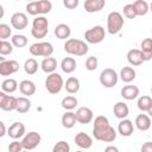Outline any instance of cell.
Segmentation results:
<instances>
[{"label": "cell", "instance_id": "1", "mask_svg": "<svg viewBox=\"0 0 152 152\" xmlns=\"http://www.w3.org/2000/svg\"><path fill=\"white\" fill-rule=\"evenodd\" d=\"M93 135L96 140H100L103 142H112L116 138V132L109 125V121L106 116L99 115L94 120Z\"/></svg>", "mask_w": 152, "mask_h": 152}, {"label": "cell", "instance_id": "2", "mask_svg": "<svg viewBox=\"0 0 152 152\" xmlns=\"http://www.w3.org/2000/svg\"><path fill=\"white\" fill-rule=\"evenodd\" d=\"M64 50L66 53L72 56H84L88 52V45L81 39H68L64 43Z\"/></svg>", "mask_w": 152, "mask_h": 152}, {"label": "cell", "instance_id": "3", "mask_svg": "<svg viewBox=\"0 0 152 152\" xmlns=\"http://www.w3.org/2000/svg\"><path fill=\"white\" fill-rule=\"evenodd\" d=\"M49 31V21L45 17H36L32 21V28H31V34L33 38L40 39L44 38L48 34Z\"/></svg>", "mask_w": 152, "mask_h": 152}, {"label": "cell", "instance_id": "4", "mask_svg": "<svg viewBox=\"0 0 152 152\" xmlns=\"http://www.w3.org/2000/svg\"><path fill=\"white\" fill-rule=\"evenodd\" d=\"M63 87H64L63 77L57 72L50 74L45 80V88L50 94H53V95L58 94Z\"/></svg>", "mask_w": 152, "mask_h": 152}, {"label": "cell", "instance_id": "5", "mask_svg": "<svg viewBox=\"0 0 152 152\" xmlns=\"http://www.w3.org/2000/svg\"><path fill=\"white\" fill-rule=\"evenodd\" d=\"M124 26V17L119 12H110L107 17V31L109 34H116Z\"/></svg>", "mask_w": 152, "mask_h": 152}, {"label": "cell", "instance_id": "6", "mask_svg": "<svg viewBox=\"0 0 152 152\" xmlns=\"http://www.w3.org/2000/svg\"><path fill=\"white\" fill-rule=\"evenodd\" d=\"M53 52V46L49 42H40V43H34L30 46V53L36 57H51Z\"/></svg>", "mask_w": 152, "mask_h": 152}, {"label": "cell", "instance_id": "7", "mask_svg": "<svg viewBox=\"0 0 152 152\" xmlns=\"http://www.w3.org/2000/svg\"><path fill=\"white\" fill-rule=\"evenodd\" d=\"M104 28L100 25H96L84 32V38L90 44H99L104 39Z\"/></svg>", "mask_w": 152, "mask_h": 152}, {"label": "cell", "instance_id": "8", "mask_svg": "<svg viewBox=\"0 0 152 152\" xmlns=\"http://www.w3.org/2000/svg\"><path fill=\"white\" fill-rule=\"evenodd\" d=\"M118 74L112 68H106L100 74V82L104 88H112L118 83Z\"/></svg>", "mask_w": 152, "mask_h": 152}, {"label": "cell", "instance_id": "9", "mask_svg": "<svg viewBox=\"0 0 152 152\" xmlns=\"http://www.w3.org/2000/svg\"><path fill=\"white\" fill-rule=\"evenodd\" d=\"M40 140H42L40 134L34 132V131H32V132H28V133H26L24 135V138L21 140V144H23L24 150L31 151V150L36 148L40 144Z\"/></svg>", "mask_w": 152, "mask_h": 152}, {"label": "cell", "instance_id": "10", "mask_svg": "<svg viewBox=\"0 0 152 152\" xmlns=\"http://www.w3.org/2000/svg\"><path fill=\"white\" fill-rule=\"evenodd\" d=\"M18 104V97L7 95L4 91H0V108L5 112H11L15 110Z\"/></svg>", "mask_w": 152, "mask_h": 152}, {"label": "cell", "instance_id": "11", "mask_svg": "<svg viewBox=\"0 0 152 152\" xmlns=\"http://www.w3.org/2000/svg\"><path fill=\"white\" fill-rule=\"evenodd\" d=\"M19 70V63L14 59L0 62V75L1 76H10L15 74Z\"/></svg>", "mask_w": 152, "mask_h": 152}, {"label": "cell", "instance_id": "12", "mask_svg": "<svg viewBox=\"0 0 152 152\" xmlns=\"http://www.w3.org/2000/svg\"><path fill=\"white\" fill-rule=\"evenodd\" d=\"M28 24L27 17L25 13L23 12H15L12 17H11V25L15 28V30H24L26 28Z\"/></svg>", "mask_w": 152, "mask_h": 152}, {"label": "cell", "instance_id": "13", "mask_svg": "<svg viewBox=\"0 0 152 152\" xmlns=\"http://www.w3.org/2000/svg\"><path fill=\"white\" fill-rule=\"evenodd\" d=\"M76 119H77V122L80 124H83V125H87L89 122H91L93 118H94V114H93V110L88 107H80L77 110H76Z\"/></svg>", "mask_w": 152, "mask_h": 152}, {"label": "cell", "instance_id": "14", "mask_svg": "<svg viewBox=\"0 0 152 152\" xmlns=\"http://www.w3.org/2000/svg\"><path fill=\"white\" fill-rule=\"evenodd\" d=\"M7 134H8L10 138H12L14 140L24 137L25 135V126H24V124H21V122L12 124L7 129Z\"/></svg>", "mask_w": 152, "mask_h": 152}, {"label": "cell", "instance_id": "15", "mask_svg": "<svg viewBox=\"0 0 152 152\" xmlns=\"http://www.w3.org/2000/svg\"><path fill=\"white\" fill-rule=\"evenodd\" d=\"M75 144L78 146V147H81V148H90L91 147V145H93V139H91V137L90 135H88L87 133H84V132H80V133H77L76 135H75Z\"/></svg>", "mask_w": 152, "mask_h": 152}, {"label": "cell", "instance_id": "16", "mask_svg": "<svg viewBox=\"0 0 152 152\" xmlns=\"http://www.w3.org/2000/svg\"><path fill=\"white\" fill-rule=\"evenodd\" d=\"M127 61L131 65L133 66H138L140 64H142L144 58H142V52L141 50L138 49H132L127 52Z\"/></svg>", "mask_w": 152, "mask_h": 152}, {"label": "cell", "instance_id": "17", "mask_svg": "<svg viewBox=\"0 0 152 152\" xmlns=\"http://www.w3.org/2000/svg\"><path fill=\"white\" fill-rule=\"evenodd\" d=\"M118 131L119 133L122 135V137H129L133 134L134 132V126H133V122L128 119H124L119 122L118 125Z\"/></svg>", "mask_w": 152, "mask_h": 152}, {"label": "cell", "instance_id": "18", "mask_svg": "<svg viewBox=\"0 0 152 152\" xmlns=\"http://www.w3.org/2000/svg\"><path fill=\"white\" fill-rule=\"evenodd\" d=\"M104 0H86L84 1V10L88 13H95L101 11L104 7Z\"/></svg>", "mask_w": 152, "mask_h": 152}, {"label": "cell", "instance_id": "19", "mask_svg": "<svg viewBox=\"0 0 152 152\" xmlns=\"http://www.w3.org/2000/svg\"><path fill=\"white\" fill-rule=\"evenodd\" d=\"M139 95V88L137 86H132V84H128V86H125L122 89H121V96L125 99V100H134L137 99Z\"/></svg>", "mask_w": 152, "mask_h": 152}, {"label": "cell", "instance_id": "20", "mask_svg": "<svg viewBox=\"0 0 152 152\" xmlns=\"http://www.w3.org/2000/svg\"><path fill=\"white\" fill-rule=\"evenodd\" d=\"M113 112H114V115L120 119V120H124L128 116V113H129V109H128V106L125 103V102H116L114 104V108H113Z\"/></svg>", "mask_w": 152, "mask_h": 152}, {"label": "cell", "instance_id": "21", "mask_svg": "<svg viewBox=\"0 0 152 152\" xmlns=\"http://www.w3.org/2000/svg\"><path fill=\"white\" fill-rule=\"evenodd\" d=\"M19 90L25 96H31L36 93V84L30 80H24L19 83Z\"/></svg>", "mask_w": 152, "mask_h": 152}, {"label": "cell", "instance_id": "22", "mask_svg": "<svg viewBox=\"0 0 152 152\" xmlns=\"http://www.w3.org/2000/svg\"><path fill=\"white\" fill-rule=\"evenodd\" d=\"M40 68L46 74H53L55 70L57 69V61L53 58V57H48V58H44L40 63Z\"/></svg>", "mask_w": 152, "mask_h": 152}, {"label": "cell", "instance_id": "23", "mask_svg": "<svg viewBox=\"0 0 152 152\" xmlns=\"http://www.w3.org/2000/svg\"><path fill=\"white\" fill-rule=\"evenodd\" d=\"M135 127L139 131H147L151 127V119L146 114H139L135 118Z\"/></svg>", "mask_w": 152, "mask_h": 152}, {"label": "cell", "instance_id": "24", "mask_svg": "<svg viewBox=\"0 0 152 152\" xmlns=\"http://www.w3.org/2000/svg\"><path fill=\"white\" fill-rule=\"evenodd\" d=\"M141 52H142V58L144 62L152 59V38H145L141 44Z\"/></svg>", "mask_w": 152, "mask_h": 152}, {"label": "cell", "instance_id": "25", "mask_svg": "<svg viewBox=\"0 0 152 152\" xmlns=\"http://www.w3.org/2000/svg\"><path fill=\"white\" fill-rule=\"evenodd\" d=\"M77 122V119H76V114L71 110H68L63 114L62 116V125L64 128H72L75 126V124Z\"/></svg>", "mask_w": 152, "mask_h": 152}, {"label": "cell", "instance_id": "26", "mask_svg": "<svg viewBox=\"0 0 152 152\" xmlns=\"http://www.w3.org/2000/svg\"><path fill=\"white\" fill-rule=\"evenodd\" d=\"M64 88L69 94H76L80 90V81H78V78L74 77V76L69 77L64 83Z\"/></svg>", "mask_w": 152, "mask_h": 152}, {"label": "cell", "instance_id": "27", "mask_svg": "<svg viewBox=\"0 0 152 152\" xmlns=\"http://www.w3.org/2000/svg\"><path fill=\"white\" fill-rule=\"evenodd\" d=\"M61 69L65 74H71L76 70V61L72 57H65L61 62Z\"/></svg>", "mask_w": 152, "mask_h": 152}, {"label": "cell", "instance_id": "28", "mask_svg": "<svg viewBox=\"0 0 152 152\" xmlns=\"http://www.w3.org/2000/svg\"><path fill=\"white\" fill-rule=\"evenodd\" d=\"M70 33H71V30L66 24H58L55 27V36L58 39H66L70 37Z\"/></svg>", "mask_w": 152, "mask_h": 152}, {"label": "cell", "instance_id": "29", "mask_svg": "<svg viewBox=\"0 0 152 152\" xmlns=\"http://www.w3.org/2000/svg\"><path fill=\"white\" fill-rule=\"evenodd\" d=\"M135 70L132 66H124L120 71V77L122 80V82L125 83H129L135 78Z\"/></svg>", "mask_w": 152, "mask_h": 152}, {"label": "cell", "instance_id": "30", "mask_svg": "<svg viewBox=\"0 0 152 152\" xmlns=\"http://www.w3.org/2000/svg\"><path fill=\"white\" fill-rule=\"evenodd\" d=\"M1 89L4 93H14L18 89V82L14 78H6L1 83Z\"/></svg>", "mask_w": 152, "mask_h": 152}, {"label": "cell", "instance_id": "31", "mask_svg": "<svg viewBox=\"0 0 152 152\" xmlns=\"http://www.w3.org/2000/svg\"><path fill=\"white\" fill-rule=\"evenodd\" d=\"M133 6L135 8L137 15H140V17L146 15L147 12L150 11V6L145 0H137V1L133 2Z\"/></svg>", "mask_w": 152, "mask_h": 152}, {"label": "cell", "instance_id": "32", "mask_svg": "<svg viewBox=\"0 0 152 152\" xmlns=\"http://www.w3.org/2000/svg\"><path fill=\"white\" fill-rule=\"evenodd\" d=\"M31 108V101L26 97V96H21V97H18V104H17V112L20 113V114H24V113H27Z\"/></svg>", "mask_w": 152, "mask_h": 152}, {"label": "cell", "instance_id": "33", "mask_svg": "<svg viewBox=\"0 0 152 152\" xmlns=\"http://www.w3.org/2000/svg\"><path fill=\"white\" fill-rule=\"evenodd\" d=\"M77 103H78L77 99H76L75 96H71V95L63 97V99H62V102H61L62 107H63L66 112H68V110H72V109H75L76 106H77Z\"/></svg>", "mask_w": 152, "mask_h": 152}, {"label": "cell", "instance_id": "34", "mask_svg": "<svg viewBox=\"0 0 152 152\" xmlns=\"http://www.w3.org/2000/svg\"><path fill=\"white\" fill-rule=\"evenodd\" d=\"M24 70L27 75H34L38 71V62L34 58H28L24 63Z\"/></svg>", "mask_w": 152, "mask_h": 152}, {"label": "cell", "instance_id": "35", "mask_svg": "<svg viewBox=\"0 0 152 152\" xmlns=\"http://www.w3.org/2000/svg\"><path fill=\"white\" fill-rule=\"evenodd\" d=\"M138 108L141 110V112H147L150 109V107L152 106V99L147 95H142L139 97L138 100Z\"/></svg>", "mask_w": 152, "mask_h": 152}, {"label": "cell", "instance_id": "36", "mask_svg": "<svg viewBox=\"0 0 152 152\" xmlns=\"http://www.w3.org/2000/svg\"><path fill=\"white\" fill-rule=\"evenodd\" d=\"M36 2H37V7H38V14H46L52 8V4L49 0H40V1H36Z\"/></svg>", "mask_w": 152, "mask_h": 152}, {"label": "cell", "instance_id": "37", "mask_svg": "<svg viewBox=\"0 0 152 152\" xmlns=\"http://www.w3.org/2000/svg\"><path fill=\"white\" fill-rule=\"evenodd\" d=\"M12 44L15 48H24L27 44V38L24 34H14L12 37Z\"/></svg>", "mask_w": 152, "mask_h": 152}, {"label": "cell", "instance_id": "38", "mask_svg": "<svg viewBox=\"0 0 152 152\" xmlns=\"http://www.w3.org/2000/svg\"><path fill=\"white\" fill-rule=\"evenodd\" d=\"M13 51V44L7 42V40H1L0 42V55L1 56H6L12 53Z\"/></svg>", "mask_w": 152, "mask_h": 152}, {"label": "cell", "instance_id": "39", "mask_svg": "<svg viewBox=\"0 0 152 152\" xmlns=\"http://www.w3.org/2000/svg\"><path fill=\"white\" fill-rule=\"evenodd\" d=\"M122 11H124L125 17L128 18V19H134L135 17H138V15H137V12H135V8H134V6H133V4H127V5H125L124 8H122Z\"/></svg>", "mask_w": 152, "mask_h": 152}, {"label": "cell", "instance_id": "40", "mask_svg": "<svg viewBox=\"0 0 152 152\" xmlns=\"http://www.w3.org/2000/svg\"><path fill=\"white\" fill-rule=\"evenodd\" d=\"M52 152H70V146L66 141H58L55 144L53 148H52Z\"/></svg>", "mask_w": 152, "mask_h": 152}, {"label": "cell", "instance_id": "41", "mask_svg": "<svg viewBox=\"0 0 152 152\" xmlns=\"http://www.w3.org/2000/svg\"><path fill=\"white\" fill-rule=\"evenodd\" d=\"M12 34L11 27L6 24H0V39L1 40H6L7 38H10Z\"/></svg>", "mask_w": 152, "mask_h": 152}, {"label": "cell", "instance_id": "42", "mask_svg": "<svg viewBox=\"0 0 152 152\" xmlns=\"http://www.w3.org/2000/svg\"><path fill=\"white\" fill-rule=\"evenodd\" d=\"M97 64H99L97 58H96L95 56H90V57H88L87 61H86V69L89 70V71H94V70H96Z\"/></svg>", "mask_w": 152, "mask_h": 152}, {"label": "cell", "instance_id": "43", "mask_svg": "<svg viewBox=\"0 0 152 152\" xmlns=\"http://www.w3.org/2000/svg\"><path fill=\"white\" fill-rule=\"evenodd\" d=\"M21 151H24V147H23L21 141L14 140V141L10 142V145H8V152H21Z\"/></svg>", "mask_w": 152, "mask_h": 152}, {"label": "cell", "instance_id": "44", "mask_svg": "<svg viewBox=\"0 0 152 152\" xmlns=\"http://www.w3.org/2000/svg\"><path fill=\"white\" fill-rule=\"evenodd\" d=\"M63 5L69 10H74L78 6V0H64Z\"/></svg>", "mask_w": 152, "mask_h": 152}, {"label": "cell", "instance_id": "45", "mask_svg": "<svg viewBox=\"0 0 152 152\" xmlns=\"http://www.w3.org/2000/svg\"><path fill=\"white\" fill-rule=\"evenodd\" d=\"M140 151L141 152H152V141H146L145 144H142Z\"/></svg>", "mask_w": 152, "mask_h": 152}, {"label": "cell", "instance_id": "46", "mask_svg": "<svg viewBox=\"0 0 152 152\" xmlns=\"http://www.w3.org/2000/svg\"><path fill=\"white\" fill-rule=\"evenodd\" d=\"M104 152H119L118 147L116 146H113V145H109L104 148Z\"/></svg>", "mask_w": 152, "mask_h": 152}, {"label": "cell", "instance_id": "47", "mask_svg": "<svg viewBox=\"0 0 152 152\" xmlns=\"http://www.w3.org/2000/svg\"><path fill=\"white\" fill-rule=\"evenodd\" d=\"M0 127H1V132H0V137H4L6 134V128H5V124L0 122Z\"/></svg>", "mask_w": 152, "mask_h": 152}, {"label": "cell", "instance_id": "48", "mask_svg": "<svg viewBox=\"0 0 152 152\" xmlns=\"http://www.w3.org/2000/svg\"><path fill=\"white\" fill-rule=\"evenodd\" d=\"M147 113H148V116H151V118H152V106L150 107V109L147 110Z\"/></svg>", "mask_w": 152, "mask_h": 152}, {"label": "cell", "instance_id": "49", "mask_svg": "<svg viewBox=\"0 0 152 152\" xmlns=\"http://www.w3.org/2000/svg\"><path fill=\"white\" fill-rule=\"evenodd\" d=\"M150 11H151V12H152V2H151V4H150Z\"/></svg>", "mask_w": 152, "mask_h": 152}, {"label": "cell", "instance_id": "50", "mask_svg": "<svg viewBox=\"0 0 152 152\" xmlns=\"http://www.w3.org/2000/svg\"><path fill=\"white\" fill-rule=\"evenodd\" d=\"M21 152H28V151H26V150H24V151H21Z\"/></svg>", "mask_w": 152, "mask_h": 152}, {"label": "cell", "instance_id": "51", "mask_svg": "<svg viewBox=\"0 0 152 152\" xmlns=\"http://www.w3.org/2000/svg\"><path fill=\"white\" fill-rule=\"evenodd\" d=\"M76 152H83V151H76Z\"/></svg>", "mask_w": 152, "mask_h": 152}, {"label": "cell", "instance_id": "52", "mask_svg": "<svg viewBox=\"0 0 152 152\" xmlns=\"http://www.w3.org/2000/svg\"><path fill=\"white\" fill-rule=\"evenodd\" d=\"M151 94H152V87H151Z\"/></svg>", "mask_w": 152, "mask_h": 152}]
</instances>
